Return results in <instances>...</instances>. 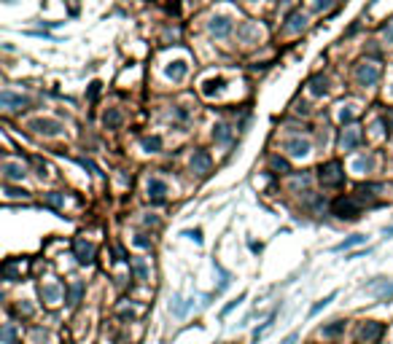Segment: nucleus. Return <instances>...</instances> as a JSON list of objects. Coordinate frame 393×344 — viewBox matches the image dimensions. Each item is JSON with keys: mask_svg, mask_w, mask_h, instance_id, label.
<instances>
[{"mask_svg": "<svg viewBox=\"0 0 393 344\" xmlns=\"http://www.w3.org/2000/svg\"><path fill=\"white\" fill-rule=\"evenodd\" d=\"M286 151L291 156H296V159H302V156L310 153V140H302V137H288L286 140Z\"/></svg>", "mask_w": 393, "mask_h": 344, "instance_id": "obj_10", "label": "nucleus"}, {"mask_svg": "<svg viewBox=\"0 0 393 344\" xmlns=\"http://www.w3.org/2000/svg\"><path fill=\"white\" fill-rule=\"evenodd\" d=\"M353 119H356V116H353L350 108H342V111H340V121L342 124H353Z\"/></svg>", "mask_w": 393, "mask_h": 344, "instance_id": "obj_35", "label": "nucleus"}, {"mask_svg": "<svg viewBox=\"0 0 393 344\" xmlns=\"http://www.w3.org/2000/svg\"><path fill=\"white\" fill-rule=\"evenodd\" d=\"M390 92H393V89H390Z\"/></svg>", "mask_w": 393, "mask_h": 344, "instance_id": "obj_43", "label": "nucleus"}, {"mask_svg": "<svg viewBox=\"0 0 393 344\" xmlns=\"http://www.w3.org/2000/svg\"><path fill=\"white\" fill-rule=\"evenodd\" d=\"M385 41H388V43H393V19L388 22V27H385Z\"/></svg>", "mask_w": 393, "mask_h": 344, "instance_id": "obj_41", "label": "nucleus"}, {"mask_svg": "<svg viewBox=\"0 0 393 344\" xmlns=\"http://www.w3.org/2000/svg\"><path fill=\"white\" fill-rule=\"evenodd\" d=\"M310 92L315 97H323L326 92H329V78L326 75H312L310 78Z\"/></svg>", "mask_w": 393, "mask_h": 344, "instance_id": "obj_17", "label": "nucleus"}, {"mask_svg": "<svg viewBox=\"0 0 393 344\" xmlns=\"http://www.w3.org/2000/svg\"><path fill=\"white\" fill-rule=\"evenodd\" d=\"M213 137L218 140V143H229V140H232V132H229V127H226V124H216V127H213Z\"/></svg>", "mask_w": 393, "mask_h": 344, "instance_id": "obj_25", "label": "nucleus"}, {"mask_svg": "<svg viewBox=\"0 0 393 344\" xmlns=\"http://www.w3.org/2000/svg\"><path fill=\"white\" fill-rule=\"evenodd\" d=\"M334 296H337V293H329V296H326V299H320L318 304H312L310 315H318V312H320V309H326V307H329V304H332V301H334Z\"/></svg>", "mask_w": 393, "mask_h": 344, "instance_id": "obj_30", "label": "nucleus"}, {"mask_svg": "<svg viewBox=\"0 0 393 344\" xmlns=\"http://www.w3.org/2000/svg\"><path fill=\"white\" fill-rule=\"evenodd\" d=\"M183 237H188V239H194L196 245H202V231L200 229H188V231H183Z\"/></svg>", "mask_w": 393, "mask_h": 344, "instance_id": "obj_34", "label": "nucleus"}, {"mask_svg": "<svg viewBox=\"0 0 393 344\" xmlns=\"http://www.w3.org/2000/svg\"><path fill=\"white\" fill-rule=\"evenodd\" d=\"M103 121H105V127H108V129H116V127L121 124V113L116 111V108H111V111L105 113V119H103Z\"/></svg>", "mask_w": 393, "mask_h": 344, "instance_id": "obj_27", "label": "nucleus"}, {"mask_svg": "<svg viewBox=\"0 0 393 344\" xmlns=\"http://www.w3.org/2000/svg\"><path fill=\"white\" fill-rule=\"evenodd\" d=\"M73 250H76L78 264H92L94 261V245H92V242H86L84 237L73 239Z\"/></svg>", "mask_w": 393, "mask_h": 344, "instance_id": "obj_5", "label": "nucleus"}, {"mask_svg": "<svg viewBox=\"0 0 393 344\" xmlns=\"http://www.w3.org/2000/svg\"><path fill=\"white\" fill-rule=\"evenodd\" d=\"M27 172H25V167L22 164H17V161H6L3 164V178H6V183H11V181H22Z\"/></svg>", "mask_w": 393, "mask_h": 344, "instance_id": "obj_14", "label": "nucleus"}, {"mask_svg": "<svg viewBox=\"0 0 393 344\" xmlns=\"http://www.w3.org/2000/svg\"><path fill=\"white\" fill-rule=\"evenodd\" d=\"M186 73H188L186 59H172V62H167V67H164V75L172 78V81H183Z\"/></svg>", "mask_w": 393, "mask_h": 344, "instance_id": "obj_11", "label": "nucleus"}, {"mask_svg": "<svg viewBox=\"0 0 393 344\" xmlns=\"http://www.w3.org/2000/svg\"><path fill=\"white\" fill-rule=\"evenodd\" d=\"M385 127H388V135H393V111L385 113Z\"/></svg>", "mask_w": 393, "mask_h": 344, "instance_id": "obj_39", "label": "nucleus"}, {"mask_svg": "<svg viewBox=\"0 0 393 344\" xmlns=\"http://www.w3.org/2000/svg\"><path fill=\"white\" fill-rule=\"evenodd\" d=\"M291 186H294V189H307V186H310V175H307V172H304V175H296Z\"/></svg>", "mask_w": 393, "mask_h": 344, "instance_id": "obj_32", "label": "nucleus"}, {"mask_svg": "<svg viewBox=\"0 0 393 344\" xmlns=\"http://www.w3.org/2000/svg\"><path fill=\"white\" fill-rule=\"evenodd\" d=\"M22 272H25V261H6L3 264V277L6 280H22Z\"/></svg>", "mask_w": 393, "mask_h": 344, "instance_id": "obj_16", "label": "nucleus"}, {"mask_svg": "<svg viewBox=\"0 0 393 344\" xmlns=\"http://www.w3.org/2000/svg\"><path fill=\"white\" fill-rule=\"evenodd\" d=\"M208 30H210V35H216V38H226L232 33V17L229 14H216V17L208 22Z\"/></svg>", "mask_w": 393, "mask_h": 344, "instance_id": "obj_4", "label": "nucleus"}, {"mask_svg": "<svg viewBox=\"0 0 393 344\" xmlns=\"http://www.w3.org/2000/svg\"><path fill=\"white\" fill-rule=\"evenodd\" d=\"M0 100H3V108H9V111H17V108H27V97L14 95L11 89H6L3 95H0Z\"/></svg>", "mask_w": 393, "mask_h": 344, "instance_id": "obj_13", "label": "nucleus"}, {"mask_svg": "<svg viewBox=\"0 0 393 344\" xmlns=\"http://www.w3.org/2000/svg\"><path fill=\"white\" fill-rule=\"evenodd\" d=\"M240 301H245V293H240V296H237V299H234V301H229V304H226V307L221 309V317H226V315H229V312H232L234 307H237Z\"/></svg>", "mask_w": 393, "mask_h": 344, "instance_id": "obj_33", "label": "nucleus"}, {"mask_svg": "<svg viewBox=\"0 0 393 344\" xmlns=\"http://www.w3.org/2000/svg\"><path fill=\"white\" fill-rule=\"evenodd\" d=\"M329 6H332V0H315V11H323Z\"/></svg>", "mask_w": 393, "mask_h": 344, "instance_id": "obj_42", "label": "nucleus"}, {"mask_svg": "<svg viewBox=\"0 0 393 344\" xmlns=\"http://www.w3.org/2000/svg\"><path fill=\"white\" fill-rule=\"evenodd\" d=\"M372 167H374V159H372V156H358V159L353 161V169H356V172H369Z\"/></svg>", "mask_w": 393, "mask_h": 344, "instance_id": "obj_26", "label": "nucleus"}, {"mask_svg": "<svg viewBox=\"0 0 393 344\" xmlns=\"http://www.w3.org/2000/svg\"><path fill=\"white\" fill-rule=\"evenodd\" d=\"M30 129H35L38 135H59L62 132V124L57 119H35V121H30Z\"/></svg>", "mask_w": 393, "mask_h": 344, "instance_id": "obj_6", "label": "nucleus"}, {"mask_svg": "<svg viewBox=\"0 0 393 344\" xmlns=\"http://www.w3.org/2000/svg\"><path fill=\"white\" fill-rule=\"evenodd\" d=\"M191 172H196V175H208V172H210V156H208V151H194V156H191Z\"/></svg>", "mask_w": 393, "mask_h": 344, "instance_id": "obj_12", "label": "nucleus"}, {"mask_svg": "<svg viewBox=\"0 0 393 344\" xmlns=\"http://www.w3.org/2000/svg\"><path fill=\"white\" fill-rule=\"evenodd\" d=\"M100 86H103L100 81H92V83H89V100H94V97L100 95Z\"/></svg>", "mask_w": 393, "mask_h": 344, "instance_id": "obj_37", "label": "nucleus"}, {"mask_svg": "<svg viewBox=\"0 0 393 344\" xmlns=\"http://www.w3.org/2000/svg\"><path fill=\"white\" fill-rule=\"evenodd\" d=\"M296 341H299V333L294 331V333H288V336H286V339H283L280 344H296Z\"/></svg>", "mask_w": 393, "mask_h": 344, "instance_id": "obj_40", "label": "nucleus"}, {"mask_svg": "<svg viewBox=\"0 0 393 344\" xmlns=\"http://www.w3.org/2000/svg\"><path fill=\"white\" fill-rule=\"evenodd\" d=\"M342 331H345V320H334L332 325H323V328H320L323 339H334V336H340Z\"/></svg>", "mask_w": 393, "mask_h": 344, "instance_id": "obj_21", "label": "nucleus"}, {"mask_svg": "<svg viewBox=\"0 0 393 344\" xmlns=\"http://www.w3.org/2000/svg\"><path fill=\"white\" fill-rule=\"evenodd\" d=\"M318 181L326 186V189H337V186L345 183V169L340 161H329L318 169Z\"/></svg>", "mask_w": 393, "mask_h": 344, "instance_id": "obj_1", "label": "nucleus"}, {"mask_svg": "<svg viewBox=\"0 0 393 344\" xmlns=\"http://www.w3.org/2000/svg\"><path fill=\"white\" fill-rule=\"evenodd\" d=\"M132 269H135L138 280H148V267H146V258H135V261H132Z\"/></svg>", "mask_w": 393, "mask_h": 344, "instance_id": "obj_28", "label": "nucleus"}, {"mask_svg": "<svg viewBox=\"0 0 393 344\" xmlns=\"http://www.w3.org/2000/svg\"><path fill=\"white\" fill-rule=\"evenodd\" d=\"M41 299L46 304H57L62 299V285H54V283H43L41 285Z\"/></svg>", "mask_w": 393, "mask_h": 344, "instance_id": "obj_15", "label": "nucleus"}, {"mask_svg": "<svg viewBox=\"0 0 393 344\" xmlns=\"http://www.w3.org/2000/svg\"><path fill=\"white\" fill-rule=\"evenodd\" d=\"M382 336V325L380 323H364L358 328V339L364 341V344H372V341H377Z\"/></svg>", "mask_w": 393, "mask_h": 344, "instance_id": "obj_9", "label": "nucleus"}, {"mask_svg": "<svg viewBox=\"0 0 393 344\" xmlns=\"http://www.w3.org/2000/svg\"><path fill=\"white\" fill-rule=\"evenodd\" d=\"M146 191H148V199L159 205V202H164V194H167V183H164L162 178H151L148 186H146Z\"/></svg>", "mask_w": 393, "mask_h": 344, "instance_id": "obj_8", "label": "nucleus"}, {"mask_svg": "<svg viewBox=\"0 0 393 344\" xmlns=\"http://www.w3.org/2000/svg\"><path fill=\"white\" fill-rule=\"evenodd\" d=\"M332 210H334V215H340V218H348V221H356L358 218V199L356 197H340L332 205Z\"/></svg>", "mask_w": 393, "mask_h": 344, "instance_id": "obj_3", "label": "nucleus"}, {"mask_svg": "<svg viewBox=\"0 0 393 344\" xmlns=\"http://www.w3.org/2000/svg\"><path fill=\"white\" fill-rule=\"evenodd\" d=\"M43 202H46L49 207L59 210L62 205H65V194H62V191H51V194H46V197H43Z\"/></svg>", "mask_w": 393, "mask_h": 344, "instance_id": "obj_23", "label": "nucleus"}, {"mask_svg": "<svg viewBox=\"0 0 393 344\" xmlns=\"http://www.w3.org/2000/svg\"><path fill=\"white\" fill-rule=\"evenodd\" d=\"M382 70L374 65V62H361V65H356V81L361 86H374L377 81H380Z\"/></svg>", "mask_w": 393, "mask_h": 344, "instance_id": "obj_2", "label": "nucleus"}, {"mask_svg": "<svg viewBox=\"0 0 393 344\" xmlns=\"http://www.w3.org/2000/svg\"><path fill=\"white\" fill-rule=\"evenodd\" d=\"M3 344H17V325L14 323L3 325Z\"/></svg>", "mask_w": 393, "mask_h": 344, "instance_id": "obj_29", "label": "nucleus"}, {"mask_svg": "<svg viewBox=\"0 0 393 344\" xmlns=\"http://www.w3.org/2000/svg\"><path fill=\"white\" fill-rule=\"evenodd\" d=\"M226 86V81L224 78H208L205 83H202V95L205 97H213V95H218V92H221Z\"/></svg>", "mask_w": 393, "mask_h": 344, "instance_id": "obj_18", "label": "nucleus"}, {"mask_svg": "<svg viewBox=\"0 0 393 344\" xmlns=\"http://www.w3.org/2000/svg\"><path fill=\"white\" fill-rule=\"evenodd\" d=\"M270 164H272V169H280V172H291L288 161H286V159H280V156H272V159H270Z\"/></svg>", "mask_w": 393, "mask_h": 344, "instance_id": "obj_31", "label": "nucleus"}, {"mask_svg": "<svg viewBox=\"0 0 393 344\" xmlns=\"http://www.w3.org/2000/svg\"><path fill=\"white\" fill-rule=\"evenodd\" d=\"M140 145H143L148 153H159L162 151V137H156V135L154 137H143V140H140Z\"/></svg>", "mask_w": 393, "mask_h": 344, "instance_id": "obj_24", "label": "nucleus"}, {"mask_svg": "<svg viewBox=\"0 0 393 344\" xmlns=\"http://www.w3.org/2000/svg\"><path fill=\"white\" fill-rule=\"evenodd\" d=\"M361 140H364V137H361V132L356 127H348L342 132V137H340V148H342V151H356V148L361 145Z\"/></svg>", "mask_w": 393, "mask_h": 344, "instance_id": "obj_7", "label": "nucleus"}, {"mask_svg": "<svg viewBox=\"0 0 393 344\" xmlns=\"http://www.w3.org/2000/svg\"><path fill=\"white\" fill-rule=\"evenodd\" d=\"M81 296H84V283L76 280V283L70 285V291H68V307H76V304L81 301Z\"/></svg>", "mask_w": 393, "mask_h": 344, "instance_id": "obj_19", "label": "nucleus"}, {"mask_svg": "<svg viewBox=\"0 0 393 344\" xmlns=\"http://www.w3.org/2000/svg\"><path fill=\"white\" fill-rule=\"evenodd\" d=\"M361 242H366V237L364 234H353V237H348V239H342L340 245H334V250L337 253H342V250H350V247H356V245H361Z\"/></svg>", "mask_w": 393, "mask_h": 344, "instance_id": "obj_22", "label": "nucleus"}, {"mask_svg": "<svg viewBox=\"0 0 393 344\" xmlns=\"http://www.w3.org/2000/svg\"><path fill=\"white\" fill-rule=\"evenodd\" d=\"M135 245H138V247H151V239H148L146 234H138V237H135Z\"/></svg>", "mask_w": 393, "mask_h": 344, "instance_id": "obj_36", "label": "nucleus"}, {"mask_svg": "<svg viewBox=\"0 0 393 344\" xmlns=\"http://www.w3.org/2000/svg\"><path fill=\"white\" fill-rule=\"evenodd\" d=\"M119 317H121V320H129V323H132V320H135V312H132V309H119Z\"/></svg>", "mask_w": 393, "mask_h": 344, "instance_id": "obj_38", "label": "nucleus"}, {"mask_svg": "<svg viewBox=\"0 0 393 344\" xmlns=\"http://www.w3.org/2000/svg\"><path fill=\"white\" fill-rule=\"evenodd\" d=\"M304 22H307V19H304V14H302V11H294V14L288 17L286 30H288V33H299V30L304 27Z\"/></svg>", "mask_w": 393, "mask_h": 344, "instance_id": "obj_20", "label": "nucleus"}]
</instances>
